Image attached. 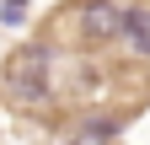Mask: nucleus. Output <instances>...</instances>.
I'll list each match as a JSON object with an SVG mask.
<instances>
[{
  "instance_id": "39448f33",
  "label": "nucleus",
  "mask_w": 150,
  "mask_h": 145,
  "mask_svg": "<svg viewBox=\"0 0 150 145\" xmlns=\"http://www.w3.org/2000/svg\"><path fill=\"white\" fill-rule=\"evenodd\" d=\"M70 145H118V129H112V124H102V118H86L81 129H75Z\"/></svg>"
},
{
  "instance_id": "20e7f679",
  "label": "nucleus",
  "mask_w": 150,
  "mask_h": 145,
  "mask_svg": "<svg viewBox=\"0 0 150 145\" xmlns=\"http://www.w3.org/2000/svg\"><path fill=\"white\" fill-rule=\"evenodd\" d=\"M123 38L139 48V59H150V11H123Z\"/></svg>"
},
{
  "instance_id": "f03ea898",
  "label": "nucleus",
  "mask_w": 150,
  "mask_h": 145,
  "mask_svg": "<svg viewBox=\"0 0 150 145\" xmlns=\"http://www.w3.org/2000/svg\"><path fill=\"white\" fill-rule=\"evenodd\" d=\"M123 32V11L112 0H64L59 11L48 16L43 48H102Z\"/></svg>"
},
{
  "instance_id": "7ed1b4c3",
  "label": "nucleus",
  "mask_w": 150,
  "mask_h": 145,
  "mask_svg": "<svg viewBox=\"0 0 150 145\" xmlns=\"http://www.w3.org/2000/svg\"><path fill=\"white\" fill-rule=\"evenodd\" d=\"M6 81H11V97L16 102H48L54 92V70H48V48L43 43H32V48H16L11 54V65H6Z\"/></svg>"
},
{
  "instance_id": "423d86ee",
  "label": "nucleus",
  "mask_w": 150,
  "mask_h": 145,
  "mask_svg": "<svg viewBox=\"0 0 150 145\" xmlns=\"http://www.w3.org/2000/svg\"><path fill=\"white\" fill-rule=\"evenodd\" d=\"M22 16H27V0H0V22L6 27H22Z\"/></svg>"
},
{
  "instance_id": "f257e3e1",
  "label": "nucleus",
  "mask_w": 150,
  "mask_h": 145,
  "mask_svg": "<svg viewBox=\"0 0 150 145\" xmlns=\"http://www.w3.org/2000/svg\"><path fill=\"white\" fill-rule=\"evenodd\" d=\"M86 107H102V124L118 129V118H134L150 107V59H123V65H102L91 86L81 92Z\"/></svg>"
}]
</instances>
